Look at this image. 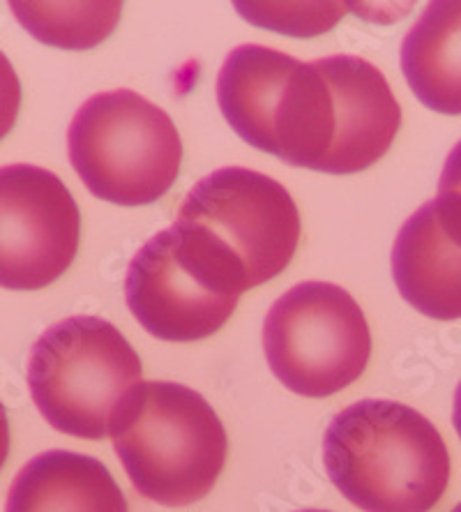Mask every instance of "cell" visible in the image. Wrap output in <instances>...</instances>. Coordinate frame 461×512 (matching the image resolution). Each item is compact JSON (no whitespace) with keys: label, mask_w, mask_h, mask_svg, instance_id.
<instances>
[{"label":"cell","mask_w":461,"mask_h":512,"mask_svg":"<svg viewBox=\"0 0 461 512\" xmlns=\"http://www.w3.org/2000/svg\"><path fill=\"white\" fill-rule=\"evenodd\" d=\"M217 102L249 146L332 176L379 162L402 125L385 74L349 54L302 63L263 44H240L217 74Z\"/></svg>","instance_id":"cell-1"},{"label":"cell","mask_w":461,"mask_h":512,"mask_svg":"<svg viewBox=\"0 0 461 512\" xmlns=\"http://www.w3.org/2000/svg\"><path fill=\"white\" fill-rule=\"evenodd\" d=\"M330 483L362 512H429L450 483V453L429 418L392 399H362L323 436Z\"/></svg>","instance_id":"cell-2"},{"label":"cell","mask_w":461,"mask_h":512,"mask_svg":"<svg viewBox=\"0 0 461 512\" xmlns=\"http://www.w3.org/2000/svg\"><path fill=\"white\" fill-rule=\"evenodd\" d=\"M109 436L136 492L169 508L192 506L213 492L229 453L213 406L173 381L132 388Z\"/></svg>","instance_id":"cell-3"},{"label":"cell","mask_w":461,"mask_h":512,"mask_svg":"<svg viewBox=\"0 0 461 512\" xmlns=\"http://www.w3.org/2000/svg\"><path fill=\"white\" fill-rule=\"evenodd\" d=\"M249 289L229 250L190 222L157 231L132 256L125 300L141 328L162 342L215 335Z\"/></svg>","instance_id":"cell-4"},{"label":"cell","mask_w":461,"mask_h":512,"mask_svg":"<svg viewBox=\"0 0 461 512\" xmlns=\"http://www.w3.org/2000/svg\"><path fill=\"white\" fill-rule=\"evenodd\" d=\"M141 358L100 316H67L37 337L28 356L30 397L47 423L67 436L100 441L132 388Z\"/></svg>","instance_id":"cell-5"},{"label":"cell","mask_w":461,"mask_h":512,"mask_svg":"<svg viewBox=\"0 0 461 512\" xmlns=\"http://www.w3.org/2000/svg\"><path fill=\"white\" fill-rule=\"evenodd\" d=\"M67 153L83 185L118 206H150L171 190L183 141L171 116L127 88L88 97L67 130Z\"/></svg>","instance_id":"cell-6"},{"label":"cell","mask_w":461,"mask_h":512,"mask_svg":"<svg viewBox=\"0 0 461 512\" xmlns=\"http://www.w3.org/2000/svg\"><path fill=\"white\" fill-rule=\"evenodd\" d=\"M263 351L272 374L291 393L323 399L365 374L372 333L349 291L330 282H302L268 310Z\"/></svg>","instance_id":"cell-7"},{"label":"cell","mask_w":461,"mask_h":512,"mask_svg":"<svg viewBox=\"0 0 461 512\" xmlns=\"http://www.w3.org/2000/svg\"><path fill=\"white\" fill-rule=\"evenodd\" d=\"M178 220L219 240L245 270L249 289L284 273L300 243V213L289 190L245 167L201 178L187 192Z\"/></svg>","instance_id":"cell-8"},{"label":"cell","mask_w":461,"mask_h":512,"mask_svg":"<svg viewBox=\"0 0 461 512\" xmlns=\"http://www.w3.org/2000/svg\"><path fill=\"white\" fill-rule=\"evenodd\" d=\"M81 213L54 171L35 164L0 167V286L40 291L72 266Z\"/></svg>","instance_id":"cell-9"},{"label":"cell","mask_w":461,"mask_h":512,"mask_svg":"<svg viewBox=\"0 0 461 512\" xmlns=\"http://www.w3.org/2000/svg\"><path fill=\"white\" fill-rule=\"evenodd\" d=\"M392 277L408 305L436 321L461 319V208L422 203L392 245Z\"/></svg>","instance_id":"cell-10"},{"label":"cell","mask_w":461,"mask_h":512,"mask_svg":"<svg viewBox=\"0 0 461 512\" xmlns=\"http://www.w3.org/2000/svg\"><path fill=\"white\" fill-rule=\"evenodd\" d=\"M5 512H130V506L100 459L47 450L14 476Z\"/></svg>","instance_id":"cell-11"},{"label":"cell","mask_w":461,"mask_h":512,"mask_svg":"<svg viewBox=\"0 0 461 512\" xmlns=\"http://www.w3.org/2000/svg\"><path fill=\"white\" fill-rule=\"evenodd\" d=\"M402 72L427 109L461 116V0L425 7L402 42Z\"/></svg>","instance_id":"cell-12"},{"label":"cell","mask_w":461,"mask_h":512,"mask_svg":"<svg viewBox=\"0 0 461 512\" xmlns=\"http://www.w3.org/2000/svg\"><path fill=\"white\" fill-rule=\"evenodd\" d=\"M10 10L35 40L49 47L86 51L116 30L120 3H10Z\"/></svg>","instance_id":"cell-13"},{"label":"cell","mask_w":461,"mask_h":512,"mask_svg":"<svg viewBox=\"0 0 461 512\" xmlns=\"http://www.w3.org/2000/svg\"><path fill=\"white\" fill-rule=\"evenodd\" d=\"M238 12H243L247 21H252L256 26L279 30V33H289L298 37H312L319 33H326L332 26L337 24L346 5L339 3H323L319 12L309 14V17H302V14H289L284 17L282 12L275 10V5H261V3H238Z\"/></svg>","instance_id":"cell-14"},{"label":"cell","mask_w":461,"mask_h":512,"mask_svg":"<svg viewBox=\"0 0 461 512\" xmlns=\"http://www.w3.org/2000/svg\"><path fill=\"white\" fill-rule=\"evenodd\" d=\"M21 107V81L3 51H0V141L12 132Z\"/></svg>","instance_id":"cell-15"},{"label":"cell","mask_w":461,"mask_h":512,"mask_svg":"<svg viewBox=\"0 0 461 512\" xmlns=\"http://www.w3.org/2000/svg\"><path fill=\"white\" fill-rule=\"evenodd\" d=\"M438 197L461 206V141L450 150L448 160L443 164L441 178H438Z\"/></svg>","instance_id":"cell-16"},{"label":"cell","mask_w":461,"mask_h":512,"mask_svg":"<svg viewBox=\"0 0 461 512\" xmlns=\"http://www.w3.org/2000/svg\"><path fill=\"white\" fill-rule=\"evenodd\" d=\"M10 418H7V409L0 402V469H3L7 457H10Z\"/></svg>","instance_id":"cell-17"},{"label":"cell","mask_w":461,"mask_h":512,"mask_svg":"<svg viewBox=\"0 0 461 512\" xmlns=\"http://www.w3.org/2000/svg\"><path fill=\"white\" fill-rule=\"evenodd\" d=\"M452 423H455V429L461 439V383L457 386V393H455V409H452Z\"/></svg>","instance_id":"cell-18"},{"label":"cell","mask_w":461,"mask_h":512,"mask_svg":"<svg viewBox=\"0 0 461 512\" xmlns=\"http://www.w3.org/2000/svg\"><path fill=\"white\" fill-rule=\"evenodd\" d=\"M296 512H330V510H316V508H309V510H296Z\"/></svg>","instance_id":"cell-19"},{"label":"cell","mask_w":461,"mask_h":512,"mask_svg":"<svg viewBox=\"0 0 461 512\" xmlns=\"http://www.w3.org/2000/svg\"><path fill=\"white\" fill-rule=\"evenodd\" d=\"M452 512H461V503H459V506H455V510H452Z\"/></svg>","instance_id":"cell-20"}]
</instances>
